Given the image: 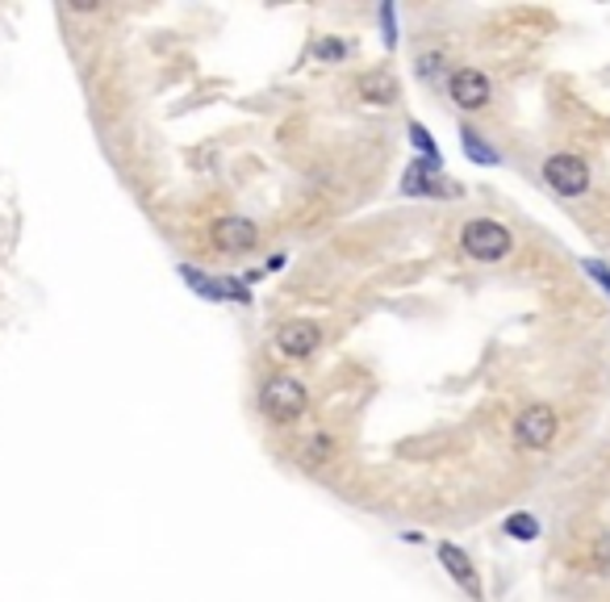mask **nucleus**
Listing matches in <instances>:
<instances>
[{
    "label": "nucleus",
    "instance_id": "nucleus-17",
    "mask_svg": "<svg viewBox=\"0 0 610 602\" xmlns=\"http://www.w3.org/2000/svg\"><path fill=\"white\" fill-rule=\"evenodd\" d=\"M377 30H380V42H385V51H398L401 42V25H398V4H377Z\"/></svg>",
    "mask_w": 610,
    "mask_h": 602
},
{
    "label": "nucleus",
    "instance_id": "nucleus-3",
    "mask_svg": "<svg viewBox=\"0 0 610 602\" xmlns=\"http://www.w3.org/2000/svg\"><path fill=\"white\" fill-rule=\"evenodd\" d=\"M322 343H326V322L306 318V314L285 318V322L273 331V352L280 355V360H289V364L314 360V355L322 352Z\"/></svg>",
    "mask_w": 610,
    "mask_h": 602
},
{
    "label": "nucleus",
    "instance_id": "nucleus-2",
    "mask_svg": "<svg viewBox=\"0 0 610 602\" xmlns=\"http://www.w3.org/2000/svg\"><path fill=\"white\" fill-rule=\"evenodd\" d=\"M206 243H210L213 255H222V260H243V255H252L259 251L264 243V227L247 218V214H222V218H213L210 230H206Z\"/></svg>",
    "mask_w": 610,
    "mask_h": 602
},
{
    "label": "nucleus",
    "instance_id": "nucleus-20",
    "mask_svg": "<svg viewBox=\"0 0 610 602\" xmlns=\"http://www.w3.org/2000/svg\"><path fill=\"white\" fill-rule=\"evenodd\" d=\"M594 565H598L602 573H610V536L598 540V548H594Z\"/></svg>",
    "mask_w": 610,
    "mask_h": 602
},
{
    "label": "nucleus",
    "instance_id": "nucleus-5",
    "mask_svg": "<svg viewBox=\"0 0 610 602\" xmlns=\"http://www.w3.org/2000/svg\"><path fill=\"white\" fill-rule=\"evenodd\" d=\"M556 431H561V418H556V411H552L547 402L523 406V411L514 415V427H510L514 444L526 448V452H547V448L556 444Z\"/></svg>",
    "mask_w": 610,
    "mask_h": 602
},
{
    "label": "nucleus",
    "instance_id": "nucleus-18",
    "mask_svg": "<svg viewBox=\"0 0 610 602\" xmlns=\"http://www.w3.org/2000/svg\"><path fill=\"white\" fill-rule=\"evenodd\" d=\"M443 67H447V59H443V51H422L419 59H414V72H419L422 84H447V76H443Z\"/></svg>",
    "mask_w": 610,
    "mask_h": 602
},
{
    "label": "nucleus",
    "instance_id": "nucleus-1",
    "mask_svg": "<svg viewBox=\"0 0 610 602\" xmlns=\"http://www.w3.org/2000/svg\"><path fill=\"white\" fill-rule=\"evenodd\" d=\"M255 406H259V415H264L268 427L289 431V427H297L301 418L310 415V385L297 373H289V369H276V373L264 376Z\"/></svg>",
    "mask_w": 610,
    "mask_h": 602
},
{
    "label": "nucleus",
    "instance_id": "nucleus-6",
    "mask_svg": "<svg viewBox=\"0 0 610 602\" xmlns=\"http://www.w3.org/2000/svg\"><path fill=\"white\" fill-rule=\"evenodd\" d=\"M447 97H452V105L464 109V113H481V109H489V101H493V80L485 76L481 67H456V72L447 76Z\"/></svg>",
    "mask_w": 610,
    "mask_h": 602
},
{
    "label": "nucleus",
    "instance_id": "nucleus-19",
    "mask_svg": "<svg viewBox=\"0 0 610 602\" xmlns=\"http://www.w3.org/2000/svg\"><path fill=\"white\" fill-rule=\"evenodd\" d=\"M581 269H586L589 281H598V285L610 293V269L602 264V260H581Z\"/></svg>",
    "mask_w": 610,
    "mask_h": 602
},
{
    "label": "nucleus",
    "instance_id": "nucleus-14",
    "mask_svg": "<svg viewBox=\"0 0 610 602\" xmlns=\"http://www.w3.org/2000/svg\"><path fill=\"white\" fill-rule=\"evenodd\" d=\"M502 532L510 536V540L531 544V540H540V519H535L531 511H514V515H506Z\"/></svg>",
    "mask_w": 610,
    "mask_h": 602
},
{
    "label": "nucleus",
    "instance_id": "nucleus-9",
    "mask_svg": "<svg viewBox=\"0 0 610 602\" xmlns=\"http://www.w3.org/2000/svg\"><path fill=\"white\" fill-rule=\"evenodd\" d=\"M343 452V444H339L335 431H326V427H314V431H306V436L297 439L293 448V460L306 469V473H322V469H331Z\"/></svg>",
    "mask_w": 610,
    "mask_h": 602
},
{
    "label": "nucleus",
    "instance_id": "nucleus-13",
    "mask_svg": "<svg viewBox=\"0 0 610 602\" xmlns=\"http://www.w3.org/2000/svg\"><path fill=\"white\" fill-rule=\"evenodd\" d=\"M461 151L477 167H498V164H502V151L489 143L477 125H468V122H461Z\"/></svg>",
    "mask_w": 610,
    "mask_h": 602
},
{
    "label": "nucleus",
    "instance_id": "nucleus-8",
    "mask_svg": "<svg viewBox=\"0 0 610 602\" xmlns=\"http://www.w3.org/2000/svg\"><path fill=\"white\" fill-rule=\"evenodd\" d=\"M435 557H440L443 573H447L452 582L461 585V590H464V594H468V599H473V602H485L481 573H477V565H473V557L464 552L461 544H452V540L435 544Z\"/></svg>",
    "mask_w": 610,
    "mask_h": 602
},
{
    "label": "nucleus",
    "instance_id": "nucleus-16",
    "mask_svg": "<svg viewBox=\"0 0 610 602\" xmlns=\"http://www.w3.org/2000/svg\"><path fill=\"white\" fill-rule=\"evenodd\" d=\"M352 55V46L339 39V34H322V39H314V46H310V59L314 63H343Z\"/></svg>",
    "mask_w": 610,
    "mask_h": 602
},
{
    "label": "nucleus",
    "instance_id": "nucleus-15",
    "mask_svg": "<svg viewBox=\"0 0 610 602\" xmlns=\"http://www.w3.org/2000/svg\"><path fill=\"white\" fill-rule=\"evenodd\" d=\"M406 134H410V146L419 151V160L443 164V151H440V143H435V134H431L426 125H422V122H410V125H406Z\"/></svg>",
    "mask_w": 610,
    "mask_h": 602
},
{
    "label": "nucleus",
    "instance_id": "nucleus-7",
    "mask_svg": "<svg viewBox=\"0 0 610 602\" xmlns=\"http://www.w3.org/2000/svg\"><path fill=\"white\" fill-rule=\"evenodd\" d=\"M544 180L552 193H561V197H581L589 188V164L581 155H547L544 160Z\"/></svg>",
    "mask_w": 610,
    "mask_h": 602
},
{
    "label": "nucleus",
    "instance_id": "nucleus-10",
    "mask_svg": "<svg viewBox=\"0 0 610 602\" xmlns=\"http://www.w3.org/2000/svg\"><path fill=\"white\" fill-rule=\"evenodd\" d=\"M356 97L373 109H389V105L401 101V80L389 72V67H368L356 80Z\"/></svg>",
    "mask_w": 610,
    "mask_h": 602
},
{
    "label": "nucleus",
    "instance_id": "nucleus-21",
    "mask_svg": "<svg viewBox=\"0 0 610 602\" xmlns=\"http://www.w3.org/2000/svg\"><path fill=\"white\" fill-rule=\"evenodd\" d=\"M285 260H289V255H285V251H276L273 260H268V269H264V272H280V269H285Z\"/></svg>",
    "mask_w": 610,
    "mask_h": 602
},
{
    "label": "nucleus",
    "instance_id": "nucleus-12",
    "mask_svg": "<svg viewBox=\"0 0 610 602\" xmlns=\"http://www.w3.org/2000/svg\"><path fill=\"white\" fill-rule=\"evenodd\" d=\"M180 272V281H185V289L197 293L201 302H210V306H226V293H222V276H213V272L197 269V264H176Z\"/></svg>",
    "mask_w": 610,
    "mask_h": 602
},
{
    "label": "nucleus",
    "instance_id": "nucleus-4",
    "mask_svg": "<svg viewBox=\"0 0 610 602\" xmlns=\"http://www.w3.org/2000/svg\"><path fill=\"white\" fill-rule=\"evenodd\" d=\"M514 248V234L498 218H468L461 227V251L477 264H498Z\"/></svg>",
    "mask_w": 610,
    "mask_h": 602
},
{
    "label": "nucleus",
    "instance_id": "nucleus-11",
    "mask_svg": "<svg viewBox=\"0 0 610 602\" xmlns=\"http://www.w3.org/2000/svg\"><path fill=\"white\" fill-rule=\"evenodd\" d=\"M401 193L406 197H447L456 188L443 180V164H431V160H414L401 176Z\"/></svg>",
    "mask_w": 610,
    "mask_h": 602
}]
</instances>
